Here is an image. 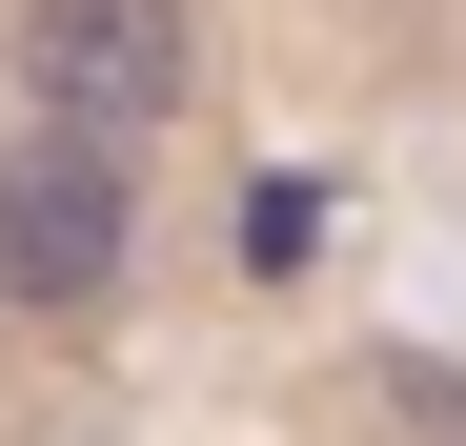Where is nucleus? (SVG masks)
<instances>
[{
  "instance_id": "1",
  "label": "nucleus",
  "mask_w": 466,
  "mask_h": 446,
  "mask_svg": "<svg viewBox=\"0 0 466 446\" xmlns=\"http://www.w3.org/2000/svg\"><path fill=\"white\" fill-rule=\"evenodd\" d=\"M122 264H142V183H122V142H82V122L0 142V305H21V325H102Z\"/></svg>"
},
{
  "instance_id": "2",
  "label": "nucleus",
  "mask_w": 466,
  "mask_h": 446,
  "mask_svg": "<svg viewBox=\"0 0 466 446\" xmlns=\"http://www.w3.org/2000/svg\"><path fill=\"white\" fill-rule=\"evenodd\" d=\"M203 82V0H21V102L82 122V142H142L183 122Z\"/></svg>"
}]
</instances>
